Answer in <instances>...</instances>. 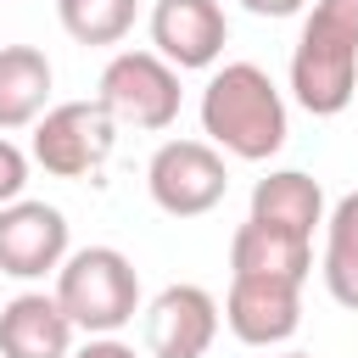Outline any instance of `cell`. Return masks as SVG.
I'll use <instances>...</instances> for the list:
<instances>
[{
	"label": "cell",
	"instance_id": "9",
	"mask_svg": "<svg viewBox=\"0 0 358 358\" xmlns=\"http://www.w3.org/2000/svg\"><path fill=\"white\" fill-rule=\"evenodd\" d=\"M224 324H229L235 341H246V347L291 341L296 324H302V285L235 274V280H229V296H224Z\"/></svg>",
	"mask_w": 358,
	"mask_h": 358
},
{
	"label": "cell",
	"instance_id": "18",
	"mask_svg": "<svg viewBox=\"0 0 358 358\" xmlns=\"http://www.w3.org/2000/svg\"><path fill=\"white\" fill-rule=\"evenodd\" d=\"M67 358H140L129 341H117V336H90L84 347H73Z\"/></svg>",
	"mask_w": 358,
	"mask_h": 358
},
{
	"label": "cell",
	"instance_id": "16",
	"mask_svg": "<svg viewBox=\"0 0 358 358\" xmlns=\"http://www.w3.org/2000/svg\"><path fill=\"white\" fill-rule=\"evenodd\" d=\"M134 6L140 0H56V17L78 45H117L134 28Z\"/></svg>",
	"mask_w": 358,
	"mask_h": 358
},
{
	"label": "cell",
	"instance_id": "10",
	"mask_svg": "<svg viewBox=\"0 0 358 358\" xmlns=\"http://www.w3.org/2000/svg\"><path fill=\"white\" fill-rule=\"evenodd\" d=\"M218 336V302L201 285H168L145 308V347L151 358H201Z\"/></svg>",
	"mask_w": 358,
	"mask_h": 358
},
{
	"label": "cell",
	"instance_id": "12",
	"mask_svg": "<svg viewBox=\"0 0 358 358\" xmlns=\"http://www.w3.org/2000/svg\"><path fill=\"white\" fill-rule=\"evenodd\" d=\"M229 268L235 274H257V280H291V285H302L308 268H313V241L246 218L235 229V241H229Z\"/></svg>",
	"mask_w": 358,
	"mask_h": 358
},
{
	"label": "cell",
	"instance_id": "5",
	"mask_svg": "<svg viewBox=\"0 0 358 358\" xmlns=\"http://www.w3.org/2000/svg\"><path fill=\"white\" fill-rule=\"evenodd\" d=\"M112 123L129 129H168L179 117V73L157 50H117L101 67V95H95Z\"/></svg>",
	"mask_w": 358,
	"mask_h": 358
},
{
	"label": "cell",
	"instance_id": "4",
	"mask_svg": "<svg viewBox=\"0 0 358 358\" xmlns=\"http://www.w3.org/2000/svg\"><path fill=\"white\" fill-rule=\"evenodd\" d=\"M117 145V123L101 101H62L34 123V162L56 179H95Z\"/></svg>",
	"mask_w": 358,
	"mask_h": 358
},
{
	"label": "cell",
	"instance_id": "11",
	"mask_svg": "<svg viewBox=\"0 0 358 358\" xmlns=\"http://www.w3.org/2000/svg\"><path fill=\"white\" fill-rule=\"evenodd\" d=\"M73 352V319L56 296L22 291L0 308V358H67Z\"/></svg>",
	"mask_w": 358,
	"mask_h": 358
},
{
	"label": "cell",
	"instance_id": "15",
	"mask_svg": "<svg viewBox=\"0 0 358 358\" xmlns=\"http://www.w3.org/2000/svg\"><path fill=\"white\" fill-rule=\"evenodd\" d=\"M324 285L341 308L358 313V190L341 196L324 218Z\"/></svg>",
	"mask_w": 358,
	"mask_h": 358
},
{
	"label": "cell",
	"instance_id": "14",
	"mask_svg": "<svg viewBox=\"0 0 358 358\" xmlns=\"http://www.w3.org/2000/svg\"><path fill=\"white\" fill-rule=\"evenodd\" d=\"M50 101V56L34 45H0V129H28Z\"/></svg>",
	"mask_w": 358,
	"mask_h": 358
},
{
	"label": "cell",
	"instance_id": "8",
	"mask_svg": "<svg viewBox=\"0 0 358 358\" xmlns=\"http://www.w3.org/2000/svg\"><path fill=\"white\" fill-rule=\"evenodd\" d=\"M67 257V218L50 201H11L0 207V274L39 280L56 274Z\"/></svg>",
	"mask_w": 358,
	"mask_h": 358
},
{
	"label": "cell",
	"instance_id": "7",
	"mask_svg": "<svg viewBox=\"0 0 358 358\" xmlns=\"http://www.w3.org/2000/svg\"><path fill=\"white\" fill-rule=\"evenodd\" d=\"M151 45L173 73L213 67L229 45V22L218 0H157L151 6Z\"/></svg>",
	"mask_w": 358,
	"mask_h": 358
},
{
	"label": "cell",
	"instance_id": "3",
	"mask_svg": "<svg viewBox=\"0 0 358 358\" xmlns=\"http://www.w3.org/2000/svg\"><path fill=\"white\" fill-rule=\"evenodd\" d=\"M56 302L84 336H112L140 308V274L117 246H84L67 252L56 268Z\"/></svg>",
	"mask_w": 358,
	"mask_h": 358
},
{
	"label": "cell",
	"instance_id": "20",
	"mask_svg": "<svg viewBox=\"0 0 358 358\" xmlns=\"http://www.w3.org/2000/svg\"><path fill=\"white\" fill-rule=\"evenodd\" d=\"M285 358H313V352H285Z\"/></svg>",
	"mask_w": 358,
	"mask_h": 358
},
{
	"label": "cell",
	"instance_id": "1",
	"mask_svg": "<svg viewBox=\"0 0 358 358\" xmlns=\"http://www.w3.org/2000/svg\"><path fill=\"white\" fill-rule=\"evenodd\" d=\"M201 129L241 162H263L285 145V101L257 62H229L201 90Z\"/></svg>",
	"mask_w": 358,
	"mask_h": 358
},
{
	"label": "cell",
	"instance_id": "13",
	"mask_svg": "<svg viewBox=\"0 0 358 358\" xmlns=\"http://www.w3.org/2000/svg\"><path fill=\"white\" fill-rule=\"evenodd\" d=\"M252 218L313 241V224H324V190L302 168H274L252 185Z\"/></svg>",
	"mask_w": 358,
	"mask_h": 358
},
{
	"label": "cell",
	"instance_id": "17",
	"mask_svg": "<svg viewBox=\"0 0 358 358\" xmlns=\"http://www.w3.org/2000/svg\"><path fill=\"white\" fill-rule=\"evenodd\" d=\"M22 185H28V157H22V145H11L0 134V207L22 201Z\"/></svg>",
	"mask_w": 358,
	"mask_h": 358
},
{
	"label": "cell",
	"instance_id": "6",
	"mask_svg": "<svg viewBox=\"0 0 358 358\" xmlns=\"http://www.w3.org/2000/svg\"><path fill=\"white\" fill-rule=\"evenodd\" d=\"M145 190L168 218H201L224 201L229 168H224L218 145H207V140H168L145 162Z\"/></svg>",
	"mask_w": 358,
	"mask_h": 358
},
{
	"label": "cell",
	"instance_id": "2",
	"mask_svg": "<svg viewBox=\"0 0 358 358\" xmlns=\"http://www.w3.org/2000/svg\"><path fill=\"white\" fill-rule=\"evenodd\" d=\"M291 90L313 117H336L358 95V0H313L291 50Z\"/></svg>",
	"mask_w": 358,
	"mask_h": 358
},
{
	"label": "cell",
	"instance_id": "19",
	"mask_svg": "<svg viewBox=\"0 0 358 358\" xmlns=\"http://www.w3.org/2000/svg\"><path fill=\"white\" fill-rule=\"evenodd\" d=\"M252 17H291V11H302L308 0H241Z\"/></svg>",
	"mask_w": 358,
	"mask_h": 358
}]
</instances>
